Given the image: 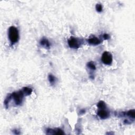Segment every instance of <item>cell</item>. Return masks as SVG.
<instances>
[{
    "label": "cell",
    "mask_w": 135,
    "mask_h": 135,
    "mask_svg": "<svg viewBox=\"0 0 135 135\" xmlns=\"http://www.w3.org/2000/svg\"><path fill=\"white\" fill-rule=\"evenodd\" d=\"M8 36L12 44L18 42L19 39V34L18 29L14 27H11L8 29Z\"/></svg>",
    "instance_id": "obj_1"
},
{
    "label": "cell",
    "mask_w": 135,
    "mask_h": 135,
    "mask_svg": "<svg viewBox=\"0 0 135 135\" xmlns=\"http://www.w3.org/2000/svg\"><path fill=\"white\" fill-rule=\"evenodd\" d=\"M12 98L14 99L16 105H20L22 102L24 93L22 91L14 92L11 94Z\"/></svg>",
    "instance_id": "obj_2"
},
{
    "label": "cell",
    "mask_w": 135,
    "mask_h": 135,
    "mask_svg": "<svg viewBox=\"0 0 135 135\" xmlns=\"http://www.w3.org/2000/svg\"><path fill=\"white\" fill-rule=\"evenodd\" d=\"M82 43V41L78 38L71 37L68 40V44L69 46L73 49L79 48Z\"/></svg>",
    "instance_id": "obj_3"
},
{
    "label": "cell",
    "mask_w": 135,
    "mask_h": 135,
    "mask_svg": "<svg viewBox=\"0 0 135 135\" xmlns=\"http://www.w3.org/2000/svg\"><path fill=\"white\" fill-rule=\"evenodd\" d=\"M101 60L104 64L106 65H111L112 62V56L109 52H104L101 57Z\"/></svg>",
    "instance_id": "obj_4"
},
{
    "label": "cell",
    "mask_w": 135,
    "mask_h": 135,
    "mask_svg": "<svg viewBox=\"0 0 135 135\" xmlns=\"http://www.w3.org/2000/svg\"><path fill=\"white\" fill-rule=\"evenodd\" d=\"M88 42L90 45H97L100 44L101 42L98 37H97L96 36H92L88 40Z\"/></svg>",
    "instance_id": "obj_5"
},
{
    "label": "cell",
    "mask_w": 135,
    "mask_h": 135,
    "mask_svg": "<svg viewBox=\"0 0 135 135\" xmlns=\"http://www.w3.org/2000/svg\"><path fill=\"white\" fill-rule=\"evenodd\" d=\"M97 114H98V116L101 118V119H106V118L109 117V116L108 111L105 110H104V109L99 110L98 111Z\"/></svg>",
    "instance_id": "obj_6"
},
{
    "label": "cell",
    "mask_w": 135,
    "mask_h": 135,
    "mask_svg": "<svg viewBox=\"0 0 135 135\" xmlns=\"http://www.w3.org/2000/svg\"><path fill=\"white\" fill-rule=\"evenodd\" d=\"M47 134H48L63 135V134H64L65 133L60 129H49L47 130Z\"/></svg>",
    "instance_id": "obj_7"
},
{
    "label": "cell",
    "mask_w": 135,
    "mask_h": 135,
    "mask_svg": "<svg viewBox=\"0 0 135 135\" xmlns=\"http://www.w3.org/2000/svg\"><path fill=\"white\" fill-rule=\"evenodd\" d=\"M40 44L42 46H44V47L45 48H47V49L50 48V42L48 41V40L45 39V37L42 38V39H41V40L40 41Z\"/></svg>",
    "instance_id": "obj_8"
},
{
    "label": "cell",
    "mask_w": 135,
    "mask_h": 135,
    "mask_svg": "<svg viewBox=\"0 0 135 135\" xmlns=\"http://www.w3.org/2000/svg\"><path fill=\"white\" fill-rule=\"evenodd\" d=\"M22 91L24 93V95H25L26 96H29L32 94V89L31 88H29V87H24L23 88Z\"/></svg>",
    "instance_id": "obj_9"
},
{
    "label": "cell",
    "mask_w": 135,
    "mask_h": 135,
    "mask_svg": "<svg viewBox=\"0 0 135 135\" xmlns=\"http://www.w3.org/2000/svg\"><path fill=\"white\" fill-rule=\"evenodd\" d=\"M126 113H127V115L128 116H129L130 118H133V119H134L135 117V111L134 109L130 110L128 111Z\"/></svg>",
    "instance_id": "obj_10"
},
{
    "label": "cell",
    "mask_w": 135,
    "mask_h": 135,
    "mask_svg": "<svg viewBox=\"0 0 135 135\" xmlns=\"http://www.w3.org/2000/svg\"><path fill=\"white\" fill-rule=\"evenodd\" d=\"M87 67L89 68L92 70H95L96 69V67L95 65V63L94 62L90 61L89 62H88L87 63Z\"/></svg>",
    "instance_id": "obj_11"
},
{
    "label": "cell",
    "mask_w": 135,
    "mask_h": 135,
    "mask_svg": "<svg viewBox=\"0 0 135 135\" xmlns=\"http://www.w3.org/2000/svg\"><path fill=\"white\" fill-rule=\"evenodd\" d=\"M97 107H98L100 109H103L106 107V105H105V103L103 101H100L98 102V104H97Z\"/></svg>",
    "instance_id": "obj_12"
},
{
    "label": "cell",
    "mask_w": 135,
    "mask_h": 135,
    "mask_svg": "<svg viewBox=\"0 0 135 135\" xmlns=\"http://www.w3.org/2000/svg\"><path fill=\"white\" fill-rule=\"evenodd\" d=\"M48 78H49V82H50V83L51 84H53L54 83L55 81H56V78L54 77V75H53L52 74H50L49 75Z\"/></svg>",
    "instance_id": "obj_13"
},
{
    "label": "cell",
    "mask_w": 135,
    "mask_h": 135,
    "mask_svg": "<svg viewBox=\"0 0 135 135\" xmlns=\"http://www.w3.org/2000/svg\"><path fill=\"white\" fill-rule=\"evenodd\" d=\"M96 11L98 12H101L102 11V6L100 4H97L96 6Z\"/></svg>",
    "instance_id": "obj_14"
},
{
    "label": "cell",
    "mask_w": 135,
    "mask_h": 135,
    "mask_svg": "<svg viewBox=\"0 0 135 135\" xmlns=\"http://www.w3.org/2000/svg\"><path fill=\"white\" fill-rule=\"evenodd\" d=\"M103 37L104 38V39L105 40H108L109 39V35L108 34H104L103 35Z\"/></svg>",
    "instance_id": "obj_15"
}]
</instances>
